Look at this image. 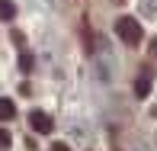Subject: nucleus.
<instances>
[{
	"mask_svg": "<svg viewBox=\"0 0 157 151\" xmlns=\"http://www.w3.org/2000/svg\"><path fill=\"white\" fill-rule=\"evenodd\" d=\"M16 16V3L13 0H0V19H13Z\"/></svg>",
	"mask_w": 157,
	"mask_h": 151,
	"instance_id": "5",
	"label": "nucleus"
},
{
	"mask_svg": "<svg viewBox=\"0 0 157 151\" xmlns=\"http://www.w3.org/2000/svg\"><path fill=\"white\" fill-rule=\"evenodd\" d=\"M19 64H23V71H32V58L29 55H19Z\"/></svg>",
	"mask_w": 157,
	"mask_h": 151,
	"instance_id": "7",
	"label": "nucleus"
},
{
	"mask_svg": "<svg viewBox=\"0 0 157 151\" xmlns=\"http://www.w3.org/2000/svg\"><path fill=\"white\" fill-rule=\"evenodd\" d=\"M154 55H157V42H154Z\"/></svg>",
	"mask_w": 157,
	"mask_h": 151,
	"instance_id": "9",
	"label": "nucleus"
},
{
	"mask_svg": "<svg viewBox=\"0 0 157 151\" xmlns=\"http://www.w3.org/2000/svg\"><path fill=\"white\" fill-rule=\"evenodd\" d=\"M151 84H154V71L144 68L138 74V81H135V93H138V97H147V93H151Z\"/></svg>",
	"mask_w": 157,
	"mask_h": 151,
	"instance_id": "3",
	"label": "nucleus"
},
{
	"mask_svg": "<svg viewBox=\"0 0 157 151\" xmlns=\"http://www.w3.org/2000/svg\"><path fill=\"white\" fill-rule=\"evenodd\" d=\"M116 35L125 42V45H138L144 32H141V23L135 16H119L116 19Z\"/></svg>",
	"mask_w": 157,
	"mask_h": 151,
	"instance_id": "1",
	"label": "nucleus"
},
{
	"mask_svg": "<svg viewBox=\"0 0 157 151\" xmlns=\"http://www.w3.org/2000/svg\"><path fill=\"white\" fill-rule=\"evenodd\" d=\"M52 151H67V145H61V141H58V145H55Z\"/></svg>",
	"mask_w": 157,
	"mask_h": 151,
	"instance_id": "8",
	"label": "nucleus"
},
{
	"mask_svg": "<svg viewBox=\"0 0 157 151\" xmlns=\"http://www.w3.org/2000/svg\"><path fill=\"white\" fill-rule=\"evenodd\" d=\"M29 125H32V129H35L39 135H48V132H52V125H55V122H52V116H45L42 109H35L32 116H29Z\"/></svg>",
	"mask_w": 157,
	"mask_h": 151,
	"instance_id": "2",
	"label": "nucleus"
},
{
	"mask_svg": "<svg viewBox=\"0 0 157 151\" xmlns=\"http://www.w3.org/2000/svg\"><path fill=\"white\" fill-rule=\"evenodd\" d=\"M13 116H16V106H13V100L0 97V119H3V122H10Z\"/></svg>",
	"mask_w": 157,
	"mask_h": 151,
	"instance_id": "4",
	"label": "nucleus"
},
{
	"mask_svg": "<svg viewBox=\"0 0 157 151\" xmlns=\"http://www.w3.org/2000/svg\"><path fill=\"white\" fill-rule=\"evenodd\" d=\"M10 141H13L10 132H6V129H0V148H10Z\"/></svg>",
	"mask_w": 157,
	"mask_h": 151,
	"instance_id": "6",
	"label": "nucleus"
}]
</instances>
